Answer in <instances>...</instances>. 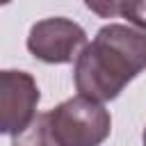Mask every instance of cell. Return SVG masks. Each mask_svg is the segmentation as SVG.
Listing matches in <instances>:
<instances>
[{
  "mask_svg": "<svg viewBox=\"0 0 146 146\" xmlns=\"http://www.w3.org/2000/svg\"><path fill=\"white\" fill-rule=\"evenodd\" d=\"M146 71V32L121 23L103 25L73 66L78 96L107 103Z\"/></svg>",
  "mask_w": 146,
  "mask_h": 146,
  "instance_id": "1",
  "label": "cell"
},
{
  "mask_svg": "<svg viewBox=\"0 0 146 146\" xmlns=\"http://www.w3.org/2000/svg\"><path fill=\"white\" fill-rule=\"evenodd\" d=\"M110 130L112 116L103 103L73 96L36 114L32 125L14 137L11 146H100Z\"/></svg>",
  "mask_w": 146,
  "mask_h": 146,
  "instance_id": "2",
  "label": "cell"
},
{
  "mask_svg": "<svg viewBox=\"0 0 146 146\" xmlns=\"http://www.w3.org/2000/svg\"><path fill=\"white\" fill-rule=\"evenodd\" d=\"M25 46L30 55L43 64H68L87 48V32L71 18L52 16L30 27Z\"/></svg>",
  "mask_w": 146,
  "mask_h": 146,
  "instance_id": "3",
  "label": "cell"
},
{
  "mask_svg": "<svg viewBox=\"0 0 146 146\" xmlns=\"http://www.w3.org/2000/svg\"><path fill=\"white\" fill-rule=\"evenodd\" d=\"M41 91L36 80L25 71L7 68L0 73V132L21 135L36 119Z\"/></svg>",
  "mask_w": 146,
  "mask_h": 146,
  "instance_id": "4",
  "label": "cell"
},
{
  "mask_svg": "<svg viewBox=\"0 0 146 146\" xmlns=\"http://www.w3.org/2000/svg\"><path fill=\"white\" fill-rule=\"evenodd\" d=\"M87 7L96 14H100L103 18L119 14L121 18H125L128 23H132L135 27L146 32V0H123V2H91L89 0Z\"/></svg>",
  "mask_w": 146,
  "mask_h": 146,
  "instance_id": "5",
  "label": "cell"
},
{
  "mask_svg": "<svg viewBox=\"0 0 146 146\" xmlns=\"http://www.w3.org/2000/svg\"><path fill=\"white\" fill-rule=\"evenodd\" d=\"M141 144L146 146V128H144V132H141Z\"/></svg>",
  "mask_w": 146,
  "mask_h": 146,
  "instance_id": "6",
  "label": "cell"
}]
</instances>
